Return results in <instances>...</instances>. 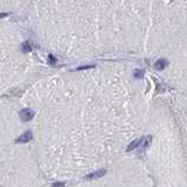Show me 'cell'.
Instances as JSON below:
<instances>
[{
  "label": "cell",
  "mask_w": 187,
  "mask_h": 187,
  "mask_svg": "<svg viewBox=\"0 0 187 187\" xmlns=\"http://www.w3.org/2000/svg\"><path fill=\"white\" fill-rule=\"evenodd\" d=\"M19 116H20V118H21V120H22V122H28V120H30V119H32V118L34 117V112H33L32 110H30V109L26 108V109L20 110Z\"/></svg>",
  "instance_id": "6da1fadb"
},
{
  "label": "cell",
  "mask_w": 187,
  "mask_h": 187,
  "mask_svg": "<svg viewBox=\"0 0 187 187\" xmlns=\"http://www.w3.org/2000/svg\"><path fill=\"white\" fill-rule=\"evenodd\" d=\"M32 138H33V133H32V131H30V130H28V131L23 132L19 138H16L15 143H27L29 140H32Z\"/></svg>",
  "instance_id": "7a4b0ae2"
},
{
  "label": "cell",
  "mask_w": 187,
  "mask_h": 187,
  "mask_svg": "<svg viewBox=\"0 0 187 187\" xmlns=\"http://www.w3.org/2000/svg\"><path fill=\"white\" fill-rule=\"evenodd\" d=\"M104 174H105V171H104V170H100V171H97V172H94V173L87 175L85 179H88V180H91V179H98V178L103 177Z\"/></svg>",
  "instance_id": "3957f363"
},
{
  "label": "cell",
  "mask_w": 187,
  "mask_h": 187,
  "mask_svg": "<svg viewBox=\"0 0 187 187\" xmlns=\"http://www.w3.org/2000/svg\"><path fill=\"white\" fill-rule=\"evenodd\" d=\"M30 50H32V45H30L28 41L23 42V43H22V52H23V53H29Z\"/></svg>",
  "instance_id": "277c9868"
},
{
  "label": "cell",
  "mask_w": 187,
  "mask_h": 187,
  "mask_svg": "<svg viewBox=\"0 0 187 187\" xmlns=\"http://www.w3.org/2000/svg\"><path fill=\"white\" fill-rule=\"evenodd\" d=\"M166 65H167V61L166 60H159V61H157V63H155V67H157L158 69H162Z\"/></svg>",
  "instance_id": "5b68a950"
},
{
  "label": "cell",
  "mask_w": 187,
  "mask_h": 187,
  "mask_svg": "<svg viewBox=\"0 0 187 187\" xmlns=\"http://www.w3.org/2000/svg\"><path fill=\"white\" fill-rule=\"evenodd\" d=\"M139 143H140V140L139 139H136L135 142H132L130 145H129V147H128V151H131L132 148H135V147H137L138 145H139Z\"/></svg>",
  "instance_id": "8992f818"
},
{
  "label": "cell",
  "mask_w": 187,
  "mask_h": 187,
  "mask_svg": "<svg viewBox=\"0 0 187 187\" xmlns=\"http://www.w3.org/2000/svg\"><path fill=\"white\" fill-rule=\"evenodd\" d=\"M48 61H49L50 65H55V63H56V58H55L53 55H49V56H48Z\"/></svg>",
  "instance_id": "52a82bcc"
},
{
  "label": "cell",
  "mask_w": 187,
  "mask_h": 187,
  "mask_svg": "<svg viewBox=\"0 0 187 187\" xmlns=\"http://www.w3.org/2000/svg\"><path fill=\"white\" fill-rule=\"evenodd\" d=\"M143 74H144V73H143L142 70H136V77H138V78H139V77H142V76H143Z\"/></svg>",
  "instance_id": "ba28073f"
},
{
  "label": "cell",
  "mask_w": 187,
  "mask_h": 187,
  "mask_svg": "<svg viewBox=\"0 0 187 187\" xmlns=\"http://www.w3.org/2000/svg\"><path fill=\"white\" fill-rule=\"evenodd\" d=\"M94 66H82V67H78L77 70H83V69H88V68H91Z\"/></svg>",
  "instance_id": "9c48e42d"
},
{
  "label": "cell",
  "mask_w": 187,
  "mask_h": 187,
  "mask_svg": "<svg viewBox=\"0 0 187 187\" xmlns=\"http://www.w3.org/2000/svg\"><path fill=\"white\" fill-rule=\"evenodd\" d=\"M53 186H65V184H62V182H55V184H53Z\"/></svg>",
  "instance_id": "30bf717a"
},
{
  "label": "cell",
  "mask_w": 187,
  "mask_h": 187,
  "mask_svg": "<svg viewBox=\"0 0 187 187\" xmlns=\"http://www.w3.org/2000/svg\"><path fill=\"white\" fill-rule=\"evenodd\" d=\"M5 16H7L6 13H0V19H3V18H5Z\"/></svg>",
  "instance_id": "8fae6325"
}]
</instances>
